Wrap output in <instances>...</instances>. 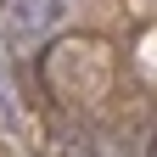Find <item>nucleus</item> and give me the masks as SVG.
I'll use <instances>...</instances> for the list:
<instances>
[{
    "label": "nucleus",
    "instance_id": "nucleus-1",
    "mask_svg": "<svg viewBox=\"0 0 157 157\" xmlns=\"http://www.w3.org/2000/svg\"><path fill=\"white\" fill-rule=\"evenodd\" d=\"M62 17H67V0H6L0 6V23L17 45H39Z\"/></svg>",
    "mask_w": 157,
    "mask_h": 157
}]
</instances>
